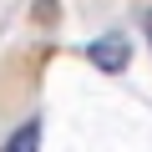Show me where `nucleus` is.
<instances>
[{
	"label": "nucleus",
	"instance_id": "f257e3e1",
	"mask_svg": "<svg viewBox=\"0 0 152 152\" xmlns=\"http://www.w3.org/2000/svg\"><path fill=\"white\" fill-rule=\"evenodd\" d=\"M86 56H91V66H102V71H122V66H127V56H132V46H127V36H122V31H112V36L91 41V46H86Z\"/></svg>",
	"mask_w": 152,
	"mask_h": 152
},
{
	"label": "nucleus",
	"instance_id": "f03ea898",
	"mask_svg": "<svg viewBox=\"0 0 152 152\" xmlns=\"http://www.w3.org/2000/svg\"><path fill=\"white\" fill-rule=\"evenodd\" d=\"M36 147H41V122H26V127L10 137V147H5V152H36Z\"/></svg>",
	"mask_w": 152,
	"mask_h": 152
}]
</instances>
